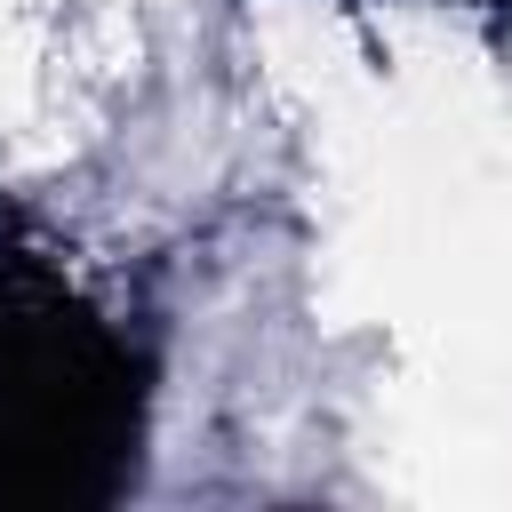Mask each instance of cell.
<instances>
[{"label": "cell", "mask_w": 512, "mask_h": 512, "mask_svg": "<svg viewBox=\"0 0 512 512\" xmlns=\"http://www.w3.org/2000/svg\"><path fill=\"white\" fill-rule=\"evenodd\" d=\"M152 400L144 344L16 224H0V512L112 504Z\"/></svg>", "instance_id": "obj_1"}]
</instances>
